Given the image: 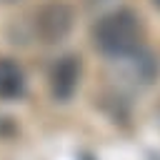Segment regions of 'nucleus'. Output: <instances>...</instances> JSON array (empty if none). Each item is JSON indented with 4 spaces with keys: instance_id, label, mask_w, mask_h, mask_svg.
<instances>
[{
    "instance_id": "f257e3e1",
    "label": "nucleus",
    "mask_w": 160,
    "mask_h": 160,
    "mask_svg": "<svg viewBox=\"0 0 160 160\" xmlns=\"http://www.w3.org/2000/svg\"><path fill=\"white\" fill-rule=\"evenodd\" d=\"M140 40H142V22L128 8L105 12L92 25V45L108 58L122 60V58L138 52Z\"/></svg>"
},
{
    "instance_id": "f03ea898",
    "label": "nucleus",
    "mask_w": 160,
    "mask_h": 160,
    "mask_svg": "<svg viewBox=\"0 0 160 160\" xmlns=\"http://www.w3.org/2000/svg\"><path fill=\"white\" fill-rule=\"evenodd\" d=\"M75 12L65 0H48L35 12V35L45 45H55L72 30Z\"/></svg>"
},
{
    "instance_id": "7ed1b4c3",
    "label": "nucleus",
    "mask_w": 160,
    "mask_h": 160,
    "mask_svg": "<svg viewBox=\"0 0 160 160\" xmlns=\"http://www.w3.org/2000/svg\"><path fill=\"white\" fill-rule=\"evenodd\" d=\"M80 72H82V65H80V58L78 55H62L58 58L52 65H50V72H48V85H50V95L60 102H68L78 85H80Z\"/></svg>"
},
{
    "instance_id": "20e7f679",
    "label": "nucleus",
    "mask_w": 160,
    "mask_h": 160,
    "mask_svg": "<svg viewBox=\"0 0 160 160\" xmlns=\"http://www.w3.org/2000/svg\"><path fill=\"white\" fill-rule=\"evenodd\" d=\"M25 92V72L22 68L10 60L0 58V100H18Z\"/></svg>"
},
{
    "instance_id": "39448f33",
    "label": "nucleus",
    "mask_w": 160,
    "mask_h": 160,
    "mask_svg": "<svg viewBox=\"0 0 160 160\" xmlns=\"http://www.w3.org/2000/svg\"><path fill=\"white\" fill-rule=\"evenodd\" d=\"M155 120H158V125H160V102H158V108H155Z\"/></svg>"
},
{
    "instance_id": "423d86ee",
    "label": "nucleus",
    "mask_w": 160,
    "mask_h": 160,
    "mask_svg": "<svg viewBox=\"0 0 160 160\" xmlns=\"http://www.w3.org/2000/svg\"><path fill=\"white\" fill-rule=\"evenodd\" d=\"M152 2H155V5H158V8H160V0H152Z\"/></svg>"
},
{
    "instance_id": "0eeeda50",
    "label": "nucleus",
    "mask_w": 160,
    "mask_h": 160,
    "mask_svg": "<svg viewBox=\"0 0 160 160\" xmlns=\"http://www.w3.org/2000/svg\"><path fill=\"white\" fill-rule=\"evenodd\" d=\"M5 2H10V0H5Z\"/></svg>"
}]
</instances>
